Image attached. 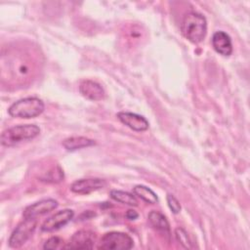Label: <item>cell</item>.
Here are the masks:
<instances>
[{"instance_id":"6da1fadb","label":"cell","mask_w":250,"mask_h":250,"mask_svg":"<svg viewBox=\"0 0 250 250\" xmlns=\"http://www.w3.org/2000/svg\"><path fill=\"white\" fill-rule=\"evenodd\" d=\"M182 34L194 44L200 43L206 36L207 21L203 15L197 12H188L181 23Z\"/></svg>"},{"instance_id":"7a4b0ae2","label":"cell","mask_w":250,"mask_h":250,"mask_svg":"<svg viewBox=\"0 0 250 250\" xmlns=\"http://www.w3.org/2000/svg\"><path fill=\"white\" fill-rule=\"evenodd\" d=\"M40 133V128L35 124H21L3 131L1 144L4 146H13L21 142L32 140Z\"/></svg>"},{"instance_id":"3957f363","label":"cell","mask_w":250,"mask_h":250,"mask_svg":"<svg viewBox=\"0 0 250 250\" xmlns=\"http://www.w3.org/2000/svg\"><path fill=\"white\" fill-rule=\"evenodd\" d=\"M44 108L45 104L42 100L35 97H27L12 104L8 112L13 117L28 119L40 115Z\"/></svg>"},{"instance_id":"277c9868","label":"cell","mask_w":250,"mask_h":250,"mask_svg":"<svg viewBox=\"0 0 250 250\" xmlns=\"http://www.w3.org/2000/svg\"><path fill=\"white\" fill-rule=\"evenodd\" d=\"M134 245L132 237L121 231H109L101 238L99 249L104 250H126L131 249Z\"/></svg>"},{"instance_id":"5b68a950","label":"cell","mask_w":250,"mask_h":250,"mask_svg":"<svg viewBox=\"0 0 250 250\" xmlns=\"http://www.w3.org/2000/svg\"><path fill=\"white\" fill-rule=\"evenodd\" d=\"M37 226L36 219H24L11 233L9 238V246L12 248H20L32 235Z\"/></svg>"},{"instance_id":"8992f818","label":"cell","mask_w":250,"mask_h":250,"mask_svg":"<svg viewBox=\"0 0 250 250\" xmlns=\"http://www.w3.org/2000/svg\"><path fill=\"white\" fill-rule=\"evenodd\" d=\"M74 216V213L70 209H63L61 211H58L51 217H49L47 220L44 221V223L41 225V230L42 231H54L57 230L66 224H68Z\"/></svg>"},{"instance_id":"52a82bcc","label":"cell","mask_w":250,"mask_h":250,"mask_svg":"<svg viewBox=\"0 0 250 250\" xmlns=\"http://www.w3.org/2000/svg\"><path fill=\"white\" fill-rule=\"evenodd\" d=\"M58 207V201L53 198H47L39 200L29 206H27L22 213L24 219H36L43 216Z\"/></svg>"},{"instance_id":"ba28073f","label":"cell","mask_w":250,"mask_h":250,"mask_svg":"<svg viewBox=\"0 0 250 250\" xmlns=\"http://www.w3.org/2000/svg\"><path fill=\"white\" fill-rule=\"evenodd\" d=\"M106 185L105 181L100 178H88L80 179L72 183L70 186V190L74 193L88 194L95 190L104 188Z\"/></svg>"},{"instance_id":"9c48e42d","label":"cell","mask_w":250,"mask_h":250,"mask_svg":"<svg viewBox=\"0 0 250 250\" xmlns=\"http://www.w3.org/2000/svg\"><path fill=\"white\" fill-rule=\"evenodd\" d=\"M117 118L121 123L136 132H143L148 129V121L140 114L128 111H120L117 113Z\"/></svg>"},{"instance_id":"30bf717a","label":"cell","mask_w":250,"mask_h":250,"mask_svg":"<svg viewBox=\"0 0 250 250\" xmlns=\"http://www.w3.org/2000/svg\"><path fill=\"white\" fill-rule=\"evenodd\" d=\"M95 233L90 230H78L70 238L64 248L68 249H92L95 244Z\"/></svg>"},{"instance_id":"8fae6325","label":"cell","mask_w":250,"mask_h":250,"mask_svg":"<svg viewBox=\"0 0 250 250\" xmlns=\"http://www.w3.org/2000/svg\"><path fill=\"white\" fill-rule=\"evenodd\" d=\"M79 91L83 97L91 101H101L105 97L103 87L92 80H84L79 85Z\"/></svg>"},{"instance_id":"7c38bea8","label":"cell","mask_w":250,"mask_h":250,"mask_svg":"<svg viewBox=\"0 0 250 250\" xmlns=\"http://www.w3.org/2000/svg\"><path fill=\"white\" fill-rule=\"evenodd\" d=\"M212 46L217 53L229 57L232 53V43L229 34L225 31H216L212 36Z\"/></svg>"},{"instance_id":"4fadbf2b","label":"cell","mask_w":250,"mask_h":250,"mask_svg":"<svg viewBox=\"0 0 250 250\" xmlns=\"http://www.w3.org/2000/svg\"><path fill=\"white\" fill-rule=\"evenodd\" d=\"M148 222L150 226L157 231L161 232L163 235H165L167 238L170 237L171 231H170V226L166 219V217L161 214L158 211H151L147 216Z\"/></svg>"},{"instance_id":"5bb4252c","label":"cell","mask_w":250,"mask_h":250,"mask_svg":"<svg viewBox=\"0 0 250 250\" xmlns=\"http://www.w3.org/2000/svg\"><path fill=\"white\" fill-rule=\"evenodd\" d=\"M96 144V142L94 140H91L89 138L86 137H69L66 138L63 142H62V146L66 150L69 151H73V150H77L80 148H84V147H88V146H92Z\"/></svg>"},{"instance_id":"9a60e30c","label":"cell","mask_w":250,"mask_h":250,"mask_svg":"<svg viewBox=\"0 0 250 250\" xmlns=\"http://www.w3.org/2000/svg\"><path fill=\"white\" fill-rule=\"evenodd\" d=\"M133 193L135 196H138L139 198H141L146 203L155 204L158 202V197L156 193L146 186H143V185L135 186L133 188Z\"/></svg>"},{"instance_id":"2e32d148","label":"cell","mask_w":250,"mask_h":250,"mask_svg":"<svg viewBox=\"0 0 250 250\" xmlns=\"http://www.w3.org/2000/svg\"><path fill=\"white\" fill-rule=\"evenodd\" d=\"M110 197L113 200L122 204H126L129 206H138V200L134 193H130L119 189H112L110 191Z\"/></svg>"},{"instance_id":"e0dca14e","label":"cell","mask_w":250,"mask_h":250,"mask_svg":"<svg viewBox=\"0 0 250 250\" xmlns=\"http://www.w3.org/2000/svg\"><path fill=\"white\" fill-rule=\"evenodd\" d=\"M175 235H176V238L177 240L185 247V248H191V242L189 240V237L187 233V231L182 229V228H178L176 229L175 230Z\"/></svg>"},{"instance_id":"ac0fdd59","label":"cell","mask_w":250,"mask_h":250,"mask_svg":"<svg viewBox=\"0 0 250 250\" xmlns=\"http://www.w3.org/2000/svg\"><path fill=\"white\" fill-rule=\"evenodd\" d=\"M167 203L174 214H178L181 211V204L173 194H167Z\"/></svg>"},{"instance_id":"d6986e66","label":"cell","mask_w":250,"mask_h":250,"mask_svg":"<svg viewBox=\"0 0 250 250\" xmlns=\"http://www.w3.org/2000/svg\"><path fill=\"white\" fill-rule=\"evenodd\" d=\"M62 239L58 236H52L49 239L46 240V242L44 243V249H57L60 247L61 243H62Z\"/></svg>"},{"instance_id":"ffe728a7","label":"cell","mask_w":250,"mask_h":250,"mask_svg":"<svg viewBox=\"0 0 250 250\" xmlns=\"http://www.w3.org/2000/svg\"><path fill=\"white\" fill-rule=\"evenodd\" d=\"M139 217V214L135 210H128L126 213V218L128 220H136Z\"/></svg>"}]
</instances>
